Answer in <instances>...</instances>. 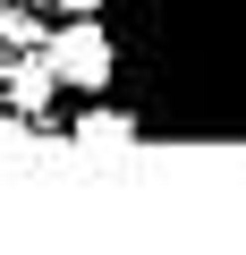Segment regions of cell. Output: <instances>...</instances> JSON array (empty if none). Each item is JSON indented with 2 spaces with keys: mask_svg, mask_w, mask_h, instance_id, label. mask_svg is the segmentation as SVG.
<instances>
[{
  "mask_svg": "<svg viewBox=\"0 0 246 255\" xmlns=\"http://www.w3.org/2000/svg\"><path fill=\"white\" fill-rule=\"evenodd\" d=\"M77 145H93V153H110V145H136V119L93 111V119H77Z\"/></svg>",
  "mask_w": 246,
  "mask_h": 255,
  "instance_id": "cell-2",
  "label": "cell"
},
{
  "mask_svg": "<svg viewBox=\"0 0 246 255\" xmlns=\"http://www.w3.org/2000/svg\"><path fill=\"white\" fill-rule=\"evenodd\" d=\"M43 68H51L60 85H85V94H93V85H110V43H102V26H85V17H77V26H60V34H51V51H43Z\"/></svg>",
  "mask_w": 246,
  "mask_h": 255,
  "instance_id": "cell-1",
  "label": "cell"
},
{
  "mask_svg": "<svg viewBox=\"0 0 246 255\" xmlns=\"http://www.w3.org/2000/svg\"><path fill=\"white\" fill-rule=\"evenodd\" d=\"M68 9H77V17H93V9H102V0H68Z\"/></svg>",
  "mask_w": 246,
  "mask_h": 255,
  "instance_id": "cell-3",
  "label": "cell"
}]
</instances>
